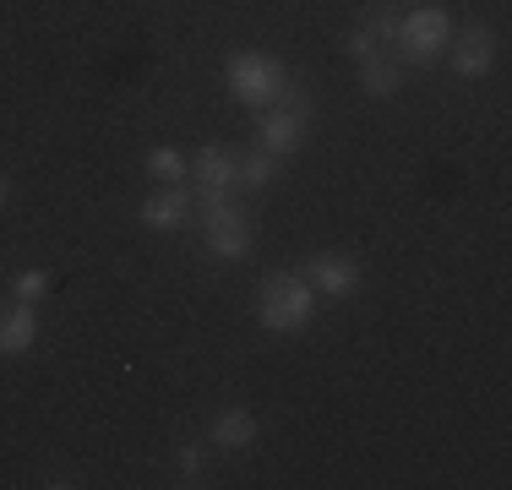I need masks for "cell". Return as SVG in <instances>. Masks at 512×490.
<instances>
[{"instance_id": "cell-10", "label": "cell", "mask_w": 512, "mask_h": 490, "mask_svg": "<svg viewBox=\"0 0 512 490\" xmlns=\"http://www.w3.org/2000/svg\"><path fill=\"white\" fill-rule=\"evenodd\" d=\"M235 169H240V158L229 153V147L207 142L202 153H197V186H202V191H218V196H229V191H235Z\"/></svg>"}, {"instance_id": "cell-18", "label": "cell", "mask_w": 512, "mask_h": 490, "mask_svg": "<svg viewBox=\"0 0 512 490\" xmlns=\"http://www.w3.org/2000/svg\"><path fill=\"white\" fill-rule=\"evenodd\" d=\"M180 469L197 480V474H202V447H180Z\"/></svg>"}, {"instance_id": "cell-15", "label": "cell", "mask_w": 512, "mask_h": 490, "mask_svg": "<svg viewBox=\"0 0 512 490\" xmlns=\"http://www.w3.org/2000/svg\"><path fill=\"white\" fill-rule=\"evenodd\" d=\"M50 284H55V278L44 273V267H28V273L11 278V294H17V300H28V305H39L44 294H50Z\"/></svg>"}, {"instance_id": "cell-6", "label": "cell", "mask_w": 512, "mask_h": 490, "mask_svg": "<svg viewBox=\"0 0 512 490\" xmlns=\"http://www.w3.org/2000/svg\"><path fill=\"white\" fill-rule=\"evenodd\" d=\"M306 284L316 289V300H349L360 289V262L344 251H322L306 262Z\"/></svg>"}, {"instance_id": "cell-17", "label": "cell", "mask_w": 512, "mask_h": 490, "mask_svg": "<svg viewBox=\"0 0 512 490\" xmlns=\"http://www.w3.org/2000/svg\"><path fill=\"white\" fill-rule=\"evenodd\" d=\"M344 49H349V60H371V55H376V39H371L365 28H355V33L344 39Z\"/></svg>"}, {"instance_id": "cell-13", "label": "cell", "mask_w": 512, "mask_h": 490, "mask_svg": "<svg viewBox=\"0 0 512 490\" xmlns=\"http://www.w3.org/2000/svg\"><path fill=\"white\" fill-rule=\"evenodd\" d=\"M148 175L158 180V186H180V180L191 175V158L180 153V147H153V153H148Z\"/></svg>"}, {"instance_id": "cell-7", "label": "cell", "mask_w": 512, "mask_h": 490, "mask_svg": "<svg viewBox=\"0 0 512 490\" xmlns=\"http://www.w3.org/2000/svg\"><path fill=\"white\" fill-rule=\"evenodd\" d=\"M191 186L180 180V186H164V191H153L148 202H142V224L153 229V235H175V229H186L191 224Z\"/></svg>"}, {"instance_id": "cell-14", "label": "cell", "mask_w": 512, "mask_h": 490, "mask_svg": "<svg viewBox=\"0 0 512 490\" xmlns=\"http://www.w3.org/2000/svg\"><path fill=\"white\" fill-rule=\"evenodd\" d=\"M273 175H278V158L256 147L251 158H240V169H235V191H262V186H273Z\"/></svg>"}, {"instance_id": "cell-5", "label": "cell", "mask_w": 512, "mask_h": 490, "mask_svg": "<svg viewBox=\"0 0 512 490\" xmlns=\"http://www.w3.org/2000/svg\"><path fill=\"white\" fill-rule=\"evenodd\" d=\"M202 235H207V251L218 256V262H240V256L251 251V218L240 202H213L202 207Z\"/></svg>"}, {"instance_id": "cell-11", "label": "cell", "mask_w": 512, "mask_h": 490, "mask_svg": "<svg viewBox=\"0 0 512 490\" xmlns=\"http://www.w3.org/2000/svg\"><path fill=\"white\" fill-rule=\"evenodd\" d=\"M256 431H262V425H256L251 409H224V414L213 420V447L240 452V447H251V441H256Z\"/></svg>"}, {"instance_id": "cell-9", "label": "cell", "mask_w": 512, "mask_h": 490, "mask_svg": "<svg viewBox=\"0 0 512 490\" xmlns=\"http://www.w3.org/2000/svg\"><path fill=\"white\" fill-rule=\"evenodd\" d=\"M33 338H39V311H33L28 300H11V305H0V354H28L33 349Z\"/></svg>"}, {"instance_id": "cell-4", "label": "cell", "mask_w": 512, "mask_h": 490, "mask_svg": "<svg viewBox=\"0 0 512 490\" xmlns=\"http://www.w3.org/2000/svg\"><path fill=\"white\" fill-rule=\"evenodd\" d=\"M398 55L409 60V66H431L436 55H447V44H453V17H447L442 6H414L398 17Z\"/></svg>"}, {"instance_id": "cell-2", "label": "cell", "mask_w": 512, "mask_h": 490, "mask_svg": "<svg viewBox=\"0 0 512 490\" xmlns=\"http://www.w3.org/2000/svg\"><path fill=\"white\" fill-rule=\"evenodd\" d=\"M224 88L240 98L246 109H273L278 98L289 88V71L278 55H262V49H240V55H229L224 66Z\"/></svg>"}, {"instance_id": "cell-3", "label": "cell", "mask_w": 512, "mask_h": 490, "mask_svg": "<svg viewBox=\"0 0 512 490\" xmlns=\"http://www.w3.org/2000/svg\"><path fill=\"white\" fill-rule=\"evenodd\" d=\"M306 126H311V98L289 82L273 109H256V147L273 158H289L306 147Z\"/></svg>"}, {"instance_id": "cell-19", "label": "cell", "mask_w": 512, "mask_h": 490, "mask_svg": "<svg viewBox=\"0 0 512 490\" xmlns=\"http://www.w3.org/2000/svg\"><path fill=\"white\" fill-rule=\"evenodd\" d=\"M6 202H11V180L0 175V207H6Z\"/></svg>"}, {"instance_id": "cell-12", "label": "cell", "mask_w": 512, "mask_h": 490, "mask_svg": "<svg viewBox=\"0 0 512 490\" xmlns=\"http://www.w3.org/2000/svg\"><path fill=\"white\" fill-rule=\"evenodd\" d=\"M360 88L371 93V98H393L398 88H404V71H398V60H393V55L360 60Z\"/></svg>"}, {"instance_id": "cell-16", "label": "cell", "mask_w": 512, "mask_h": 490, "mask_svg": "<svg viewBox=\"0 0 512 490\" xmlns=\"http://www.w3.org/2000/svg\"><path fill=\"white\" fill-rule=\"evenodd\" d=\"M398 17H404L398 6H376L371 17H365V33H371L376 44H393L398 39Z\"/></svg>"}, {"instance_id": "cell-1", "label": "cell", "mask_w": 512, "mask_h": 490, "mask_svg": "<svg viewBox=\"0 0 512 490\" xmlns=\"http://www.w3.org/2000/svg\"><path fill=\"white\" fill-rule=\"evenodd\" d=\"M311 316H316V289L306 284V273H273L256 289V322L267 333H278V338L306 333Z\"/></svg>"}, {"instance_id": "cell-8", "label": "cell", "mask_w": 512, "mask_h": 490, "mask_svg": "<svg viewBox=\"0 0 512 490\" xmlns=\"http://www.w3.org/2000/svg\"><path fill=\"white\" fill-rule=\"evenodd\" d=\"M447 60H453V71H458V77H469V82L485 77V71H491V60H496V33L474 22L469 33H458V39L447 44Z\"/></svg>"}]
</instances>
